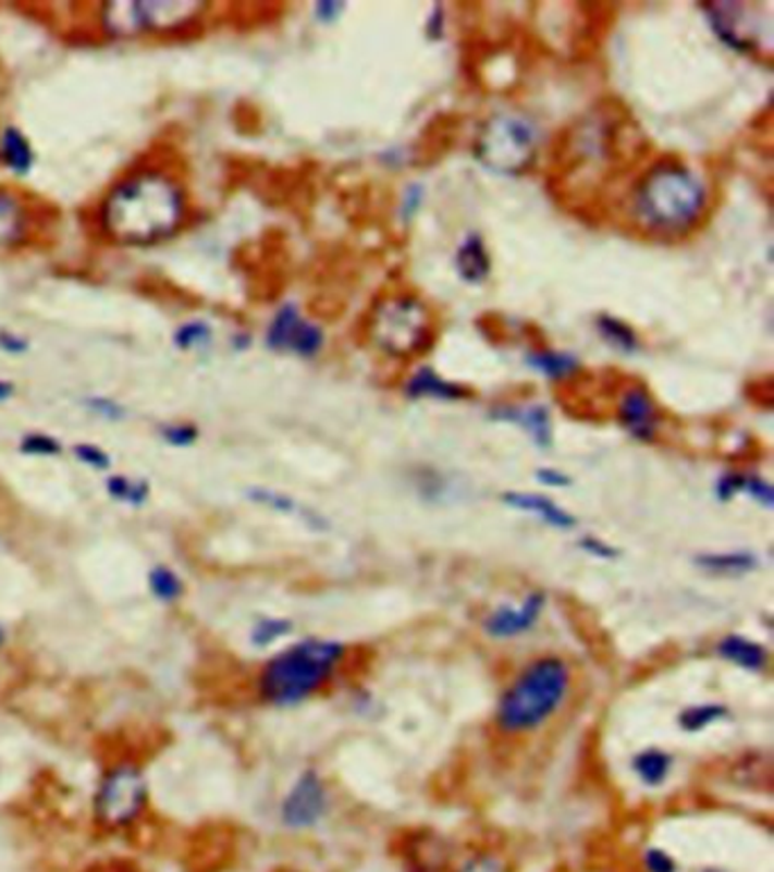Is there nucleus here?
Returning a JSON list of instances; mask_svg holds the SVG:
<instances>
[{
	"label": "nucleus",
	"mask_w": 774,
	"mask_h": 872,
	"mask_svg": "<svg viewBox=\"0 0 774 872\" xmlns=\"http://www.w3.org/2000/svg\"><path fill=\"white\" fill-rule=\"evenodd\" d=\"M405 391L414 401L432 398V401H443V403L464 401L468 395V391L464 386L441 378L434 368H420V371H416L411 376V380L407 382Z\"/></svg>",
	"instance_id": "nucleus-20"
},
{
	"label": "nucleus",
	"mask_w": 774,
	"mask_h": 872,
	"mask_svg": "<svg viewBox=\"0 0 774 872\" xmlns=\"http://www.w3.org/2000/svg\"><path fill=\"white\" fill-rule=\"evenodd\" d=\"M709 209V187L702 175L684 162L663 160L638 180L631 214L646 232L681 236L698 228Z\"/></svg>",
	"instance_id": "nucleus-2"
},
{
	"label": "nucleus",
	"mask_w": 774,
	"mask_h": 872,
	"mask_svg": "<svg viewBox=\"0 0 774 872\" xmlns=\"http://www.w3.org/2000/svg\"><path fill=\"white\" fill-rule=\"evenodd\" d=\"M720 659H725L732 666L742 668L747 673H763L770 664V652L759 641L747 639L745 634H727V637L715 646Z\"/></svg>",
	"instance_id": "nucleus-17"
},
{
	"label": "nucleus",
	"mask_w": 774,
	"mask_h": 872,
	"mask_svg": "<svg viewBox=\"0 0 774 872\" xmlns=\"http://www.w3.org/2000/svg\"><path fill=\"white\" fill-rule=\"evenodd\" d=\"M742 495H750L752 500H757L759 505H763L765 509H770V507H772V502H774L772 484L765 482L763 478H759V475H745Z\"/></svg>",
	"instance_id": "nucleus-37"
},
{
	"label": "nucleus",
	"mask_w": 774,
	"mask_h": 872,
	"mask_svg": "<svg viewBox=\"0 0 774 872\" xmlns=\"http://www.w3.org/2000/svg\"><path fill=\"white\" fill-rule=\"evenodd\" d=\"M263 343H266V348L273 353H286V355H296L300 359H314L320 351H323L325 334H323V330H320V326L305 319L298 305L286 303L273 314L271 323L266 326Z\"/></svg>",
	"instance_id": "nucleus-10"
},
{
	"label": "nucleus",
	"mask_w": 774,
	"mask_h": 872,
	"mask_svg": "<svg viewBox=\"0 0 774 872\" xmlns=\"http://www.w3.org/2000/svg\"><path fill=\"white\" fill-rule=\"evenodd\" d=\"M73 457L91 470H100V472L112 470V455L96 443H75Z\"/></svg>",
	"instance_id": "nucleus-34"
},
{
	"label": "nucleus",
	"mask_w": 774,
	"mask_h": 872,
	"mask_svg": "<svg viewBox=\"0 0 774 872\" xmlns=\"http://www.w3.org/2000/svg\"><path fill=\"white\" fill-rule=\"evenodd\" d=\"M709 16L713 33L738 52H759L763 41H770V19L759 16L754 5L745 3H711L702 8Z\"/></svg>",
	"instance_id": "nucleus-9"
},
{
	"label": "nucleus",
	"mask_w": 774,
	"mask_h": 872,
	"mask_svg": "<svg viewBox=\"0 0 774 872\" xmlns=\"http://www.w3.org/2000/svg\"><path fill=\"white\" fill-rule=\"evenodd\" d=\"M579 548L586 554H591L593 560H600V562H616L621 557V550L616 545H611L609 541H604L600 537H593V535L581 537L579 539Z\"/></svg>",
	"instance_id": "nucleus-36"
},
{
	"label": "nucleus",
	"mask_w": 774,
	"mask_h": 872,
	"mask_svg": "<svg viewBox=\"0 0 774 872\" xmlns=\"http://www.w3.org/2000/svg\"><path fill=\"white\" fill-rule=\"evenodd\" d=\"M455 267L464 282L482 284L491 273V255L479 234H468L455 253Z\"/></svg>",
	"instance_id": "nucleus-21"
},
{
	"label": "nucleus",
	"mask_w": 774,
	"mask_h": 872,
	"mask_svg": "<svg viewBox=\"0 0 774 872\" xmlns=\"http://www.w3.org/2000/svg\"><path fill=\"white\" fill-rule=\"evenodd\" d=\"M432 316L411 294H393L372 309L370 336L376 346L395 359H411L430 348Z\"/></svg>",
	"instance_id": "nucleus-6"
},
{
	"label": "nucleus",
	"mask_w": 774,
	"mask_h": 872,
	"mask_svg": "<svg viewBox=\"0 0 774 872\" xmlns=\"http://www.w3.org/2000/svg\"><path fill=\"white\" fill-rule=\"evenodd\" d=\"M500 420L514 422V426L523 428L525 434L531 439L533 445L539 447H550L554 437H552V418L550 412L543 405H525V407H500L495 412Z\"/></svg>",
	"instance_id": "nucleus-18"
},
{
	"label": "nucleus",
	"mask_w": 774,
	"mask_h": 872,
	"mask_svg": "<svg viewBox=\"0 0 774 872\" xmlns=\"http://www.w3.org/2000/svg\"><path fill=\"white\" fill-rule=\"evenodd\" d=\"M330 807L328 786L316 771H305L282 802V823L291 830H307L323 821Z\"/></svg>",
	"instance_id": "nucleus-11"
},
{
	"label": "nucleus",
	"mask_w": 774,
	"mask_h": 872,
	"mask_svg": "<svg viewBox=\"0 0 774 872\" xmlns=\"http://www.w3.org/2000/svg\"><path fill=\"white\" fill-rule=\"evenodd\" d=\"M148 802L144 773L135 763H116L102 777L94 798L96 821L107 830H121L135 823Z\"/></svg>",
	"instance_id": "nucleus-8"
},
{
	"label": "nucleus",
	"mask_w": 774,
	"mask_h": 872,
	"mask_svg": "<svg viewBox=\"0 0 774 872\" xmlns=\"http://www.w3.org/2000/svg\"><path fill=\"white\" fill-rule=\"evenodd\" d=\"M631 771L636 773L640 784L656 788L671 777L673 757H671V752L659 750V748H646L631 759Z\"/></svg>",
	"instance_id": "nucleus-23"
},
{
	"label": "nucleus",
	"mask_w": 774,
	"mask_h": 872,
	"mask_svg": "<svg viewBox=\"0 0 774 872\" xmlns=\"http://www.w3.org/2000/svg\"><path fill=\"white\" fill-rule=\"evenodd\" d=\"M211 343H213V328L205 319L184 321L173 332V346L182 353L209 351Z\"/></svg>",
	"instance_id": "nucleus-27"
},
{
	"label": "nucleus",
	"mask_w": 774,
	"mask_h": 872,
	"mask_svg": "<svg viewBox=\"0 0 774 872\" xmlns=\"http://www.w3.org/2000/svg\"><path fill=\"white\" fill-rule=\"evenodd\" d=\"M207 14L198 0H112L98 12L100 33L110 39L175 37L189 33Z\"/></svg>",
	"instance_id": "nucleus-5"
},
{
	"label": "nucleus",
	"mask_w": 774,
	"mask_h": 872,
	"mask_svg": "<svg viewBox=\"0 0 774 872\" xmlns=\"http://www.w3.org/2000/svg\"><path fill=\"white\" fill-rule=\"evenodd\" d=\"M248 500L255 502V505H261L266 509H273L278 514H286V516H298L305 525L314 527V530H328V520L320 516L314 509L303 507L298 500H293L291 495L275 491V489H266V487H253L246 491Z\"/></svg>",
	"instance_id": "nucleus-19"
},
{
	"label": "nucleus",
	"mask_w": 774,
	"mask_h": 872,
	"mask_svg": "<svg viewBox=\"0 0 774 872\" xmlns=\"http://www.w3.org/2000/svg\"><path fill=\"white\" fill-rule=\"evenodd\" d=\"M595 328H598L600 336L609 343L611 348H616V351L627 353V355L638 351V336H636L634 328L627 326L625 321L616 319V316L600 314L595 319Z\"/></svg>",
	"instance_id": "nucleus-28"
},
{
	"label": "nucleus",
	"mask_w": 774,
	"mask_h": 872,
	"mask_svg": "<svg viewBox=\"0 0 774 872\" xmlns=\"http://www.w3.org/2000/svg\"><path fill=\"white\" fill-rule=\"evenodd\" d=\"M14 393H16L14 382H10V380H5V378H0V403L12 401V395H14Z\"/></svg>",
	"instance_id": "nucleus-45"
},
{
	"label": "nucleus",
	"mask_w": 774,
	"mask_h": 872,
	"mask_svg": "<svg viewBox=\"0 0 774 872\" xmlns=\"http://www.w3.org/2000/svg\"><path fill=\"white\" fill-rule=\"evenodd\" d=\"M457 872H512V865L495 852H479L470 857Z\"/></svg>",
	"instance_id": "nucleus-35"
},
{
	"label": "nucleus",
	"mask_w": 774,
	"mask_h": 872,
	"mask_svg": "<svg viewBox=\"0 0 774 872\" xmlns=\"http://www.w3.org/2000/svg\"><path fill=\"white\" fill-rule=\"evenodd\" d=\"M343 10H345L343 3H318V5L314 8L316 19H318V21H323V23H330V21L339 19Z\"/></svg>",
	"instance_id": "nucleus-42"
},
{
	"label": "nucleus",
	"mask_w": 774,
	"mask_h": 872,
	"mask_svg": "<svg viewBox=\"0 0 774 872\" xmlns=\"http://www.w3.org/2000/svg\"><path fill=\"white\" fill-rule=\"evenodd\" d=\"M618 420L623 430L640 443H650L656 439L661 418L654 398L646 386L634 384L623 391L618 403Z\"/></svg>",
	"instance_id": "nucleus-13"
},
{
	"label": "nucleus",
	"mask_w": 774,
	"mask_h": 872,
	"mask_svg": "<svg viewBox=\"0 0 774 872\" xmlns=\"http://www.w3.org/2000/svg\"><path fill=\"white\" fill-rule=\"evenodd\" d=\"M157 437L171 447H192L198 443L200 430L189 420H169L157 428Z\"/></svg>",
	"instance_id": "nucleus-32"
},
{
	"label": "nucleus",
	"mask_w": 774,
	"mask_h": 872,
	"mask_svg": "<svg viewBox=\"0 0 774 872\" xmlns=\"http://www.w3.org/2000/svg\"><path fill=\"white\" fill-rule=\"evenodd\" d=\"M545 606L548 595L543 591H531L523 598L520 604H500L497 610L487 616L484 629L491 639L523 637L531 627L539 625Z\"/></svg>",
	"instance_id": "nucleus-12"
},
{
	"label": "nucleus",
	"mask_w": 774,
	"mask_h": 872,
	"mask_svg": "<svg viewBox=\"0 0 774 872\" xmlns=\"http://www.w3.org/2000/svg\"><path fill=\"white\" fill-rule=\"evenodd\" d=\"M643 865L648 872H677V863L675 859L661 850V848H650L643 855Z\"/></svg>",
	"instance_id": "nucleus-40"
},
{
	"label": "nucleus",
	"mask_w": 774,
	"mask_h": 872,
	"mask_svg": "<svg viewBox=\"0 0 774 872\" xmlns=\"http://www.w3.org/2000/svg\"><path fill=\"white\" fill-rule=\"evenodd\" d=\"M33 214L25 198L10 189L0 187V250L21 246L30 236Z\"/></svg>",
	"instance_id": "nucleus-14"
},
{
	"label": "nucleus",
	"mask_w": 774,
	"mask_h": 872,
	"mask_svg": "<svg viewBox=\"0 0 774 872\" xmlns=\"http://www.w3.org/2000/svg\"><path fill=\"white\" fill-rule=\"evenodd\" d=\"M527 364L533 368V371H539L541 376H545L550 380L570 378L579 368V361L575 355L558 353V351H533L527 357Z\"/></svg>",
	"instance_id": "nucleus-25"
},
{
	"label": "nucleus",
	"mask_w": 774,
	"mask_h": 872,
	"mask_svg": "<svg viewBox=\"0 0 774 872\" xmlns=\"http://www.w3.org/2000/svg\"><path fill=\"white\" fill-rule=\"evenodd\" d=\"M3 641H5V631H3V627H0V646H3Z\"/></svg>",
	"instance_id": "nucleus-46"
},
{
	"label": "nucleus",
	"mask_w": 774,
	"mask_h": 872,
	"mask_svg": "<svg viewBox=\"0 0 774 872\" xmlns=\"http://www.w3.org/2000/svg\"><path fill=\"white\" fill-rule=\"evenodd\" d=\"M541 144L539 125L525 114H495L479 130L475 157L497 175H520L537 160Z\"/></svg>",
	"instance_id": "nucleus-7"
},
{
	"label": "nucleus",
	"mask_w": 774,
	"mask_h": 872,
	"mask_svg": "<svg viewBox=\"0 0 774 872\" xmlns=\"http://www.w3.org/2000/svg\"><path fill=\"white\" fill-rule=\"evenodd\" d=\"M19 453L25 457H60L64 445L48 432H28L19 441Z\"/></svg>",
	"instance_id": "nucleus-31"
},
{
	"label": "nucleus",
	"mask_w": 774,
	"mask_h": 872,
	"mask_svg": "<svg viewBox=\"0 0 774 872\" xmlns=\"http://www.w3.org/2000/svg\"><path fill=\"white\" fill-rule=\"evenodd\" d=\"M439 14H441V8H437V10H434V14L430 16V21H427V35H430L432 39H439V37H441L443 19H441Z\"/></svg>",
	"instance_id": "nucleus-43"
},
{
	"label": "nucleus",
	"mask_w": 774,
	"mask_h": 872,
	"mask_svg": "<svg viewBox=\"0 0 774 872\" xmlns=\"http://www.w3.org/2000/svg\"><path fill=\"white\" fill-rule=\"evenodd\" d=\"M189 219V196L177 175L139 167L119 177L98 205L100 232L121 246H155Z\"/></svg>",
	"instance_id": "nucleus-1"
},
{
	"label": "nucleus",
	"mask_w": 774,
	"mask_h": 872,
	"mask_svg": "<svg viewBox=\"0 0 774 872\" xmlns=\"http://www.w3.org/2000/svg\"><path fill=\"white\" fill-rule=\"evenodd\" d=\"M0 164L16 177H28L37 167L35 146L19 125L0 130Z\"/></svg>",
	"instance_id": "nucleus-16"
},
{
	"label": "nucleus",
	"mask_w": 774,
	"mask_h": 872,
	"mask_svg": "<svg viewBox=\"0 0 774 872\" xmlns=\"http://www.w3.org/2000/svg\"><path fill=\"white\" fill-rule=\"evenodd\" d=\"M573 671L562 656H539L527 664L502 691L495 725L502 734H527L543 727L564 707Z\"/></svg>",
	"instance_id": "nucleus-3"
},
{
	"label": "nucleus",
	"mask_w": 774,
	"mask_h": 872,
	"mask_svg": "<svg viewBox=\"0 0 774 872\" xmlns=\"http://www.w3.org/2000/svg\"><path fill=\"white\" fill-rule=\"evenodd\" d=\"M148 589L150 593L164 604H173L184 595V581L182 577L169 566H155L148 573Z\"/></svg>",
	"instance_id": "nucleus-29"
},
{
	"label": "nucleus",
	"mask_w": 774,
	"mask_h": 872,
	"mask_svg": "<svg viewBox=\"0 0 774 872\" xmlns=\"http://www.w3.org/2000/svg\"><path fill=\"white\" fill-rule=\"evenodd\" d=\"M729 716V709L725 704H717V702H702V704H690L684 707L677 716V725L684 732H702L720 721H725Z\"/></svg>",
	"instance_id": "nucleus-26"
},
{
	"label": "nucleus",
	"mask_w": 774,
	"mask_h": 872,
	"mask_svg": "<svg viewBox=\"0 0 774 872\" xmlns=\"http://www.w3.org/2000/svg\"><path fill=\"white\" fill-rule=\"evenodd\" d=\"M105 491L121 505L139 509L150 498V482L142 478H127V475H107Z\"/></svg>",
	"instance_id": "nucleus-24"
},
{
	"label": "nucleus",
	"mask_w": 774,
	"mask_h": 872,
	"mask_svg": "<svg viewBox=\"0 0 774 872\" xmlns=\"http://www.w3.org/2000/svg\"><path fill=\"white\" fill-rule=\"evenodd\" d=\"M537 480L543 487H552V489H566L573 484V480L564 470H556V468H539L537 470Z\"/></svg>",
	"instance_id": "nucleus-41"
},
{
	"label": "nucleus",
	"mask_w": 774,
	"mask_h": 872,
	"mask_svg": "<svg viewBox=\"0 0 774 872\" xmlns=\"http://www.w3.org/2000/svg\"><path fill=\"white\" fill-rule=\"evenodd\" d=\"M293 631V623L288 618H273V616H266L259 618L250 631V643L255 648H269L275 641L288 637Z\"/></svg>",
	"instance_id": "nucleus-30"
},
{
	"label": "nucleus",
	"mask_w": 774,
	"mask_h": 872,
	"mask_svg": "<svg viewBox=\"0 0 774 872\" xmlns=\"http://www.w3.org/2000/svg\"><path fill=\"white\" fill-rule=\"evenodd\" d=\"M696 564L711 573V575H720V577H740L747 573H754L761 566V560L757 557L754 552H747V550H729V552H704L698 554Z\"/></svg>",
	"instance_id": "nucleus-22"
},
{
	"label": "nucleus",
	"mask_w": 774,
	"mask_h": 872,
	"mask_svg": "<svg viewBox=\"0 0 774 872\" xmlns=\"http://www.w3.org/2000/svg\"><path fill=\"white\" fill-rule=\"evenodd\" d=\"M742 482H745V472H725L723 478H717L715 482V495L717 500L729 502L736 495H742Z\"/></svg>",
	"instance_id": "nucleus-38"
},
{
	"label": "nucleus",
	"mask_w": 774,
	"mask_h": 872,
	"mask_svg": "<svg viewBox=\"0 0 774 872\" xmlns=\"http://www.w3.org/2000/svg\"><path fill=\"white\" fill-rule=\"evenodd\" d=\"M230 346H232L234 351H246V348L250 346V336L244 334V332H234L232 339H230Z\"/></svg>",
	"instance_id": "nucleus-44"
},
{
	"label": "nucleus",
	"mask_w": 774,
	"mask_h": 872,
	"mask_svg": "<svg viewBox=\"0 0 774 872\" xmlns=\"http://www.w3.org/2000/svg\"><path fill=\"white\" fill-rule=\"evenodd\" d=\"M79 405L87 414L107 422H123L127 418V407L121 401L110 398V395H85Z\"/></svg>",
	"instance_id": "nucleus-33"
},
{
	"label": "nucleus",
	"mask_w": 774,
	"mask_h": 872,
	"mask_svg": "<svg viewBox=\"0 0 774 872\" xmlns=\"http://www.w3.org/2000/svg\"><path fill=\"white\" fill-rule=\"evenodd\" d=\"M280 872H298V870H280Z\"/></svg>",
	"instance_id": "nucleus-48"
},
{
	"label": "nucleus",
	"mask_w": 774,
	"mask_h": 872,
	"mask_svg": "<svg viewBox=\"0 0 774 872\" xmlns=\"http://www.w3.org/2000/svg\"><path fill=\"white\" fill-rule=\"evenodd\" d=\"M702 872H725V870H717V868H707V870H702Z\"/></svg>",
	"instance_id": "nucleus-47"
},
{
	"label": "nucleus",
	"mask_w": 774,
	"mask_h": 872,
	"mask_svg": "<svg viewBox=\"0 0 774 872\" xmlns=\"http://www.w3.org/2000/svg\"><path fill=\"white\" fill-rule=\"evenodd\" d=\"M502 502H504V505H509L512 509H518V512H525L529 516L541 518L545 525L554 527V530L568 532L577 525V518L570 512H566L562 505H556L552 498L541 495V493L509 491V493L502 495Z\"/></svg>",
	"instance_id": "nucleus-15"
},
{
	"label": "nucleus",
	"mask_w": 774,
	"mask_h": 872,
	"mask_svg": "<svg viewBox=\"0 0 774 872\" xmlns=\"http://www.w3.org/2000/svg\"><path fill=\"white\" fill-rule=\"evenodd\" d=\"M0 351H3L5 355L19 357V355H25L30 351V341L25 339L23 334H19V332H12L8 328H0Z\"/></svg>",
	"instance_id": "nucleus-39"
},
{
	"label": "nucleus",
	"mask_w": 774,
	"mask_h": 872,
	"mask_svg": "<svg viewBox=\"0 0 774 872\" xmlns=\"http://www.w3.org/2000/svg\"><path fill=\"white\" fill-rule=\"evenodd\" d=\"M345 646L332 639H305L271 656L259 673L257 691L273 707H293L311 698L336 675Z\"/></svg>",
	"instance_id": "nucleus-4"
}]
</instances>
